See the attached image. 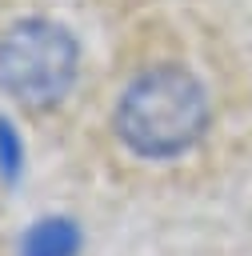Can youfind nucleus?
<instances>
[{
    "instance_id": "obj_1",
    "label": "nucleus",
    "mask_w": 252,
    "mask_h": 256,
    "mask_svg": "<svg viewBox=\"0 0 252 256\" xmlns=\"http://www.w3.org/2000/svg\"><path fill=\"white\" fill-rule=\"evenodd\" d=\"M204 124H208V92L180 64H156L140 72L120 92L116 104L120 140L148 160L180 156L204 136Z\"/></svg>"
},
{
    "instance_id": "obj_2",
    "label": "nucleus",
    "mask_w": 252,
    "mask_h": 256,
    "mask_svg": "<svg viewBox=\"0 0 252 256\" xmlns=\"http://www.w3.org/2000/svg\"><path fill=\"white\" fill-rule=\"evenodd\" d=\"M80 48L56 20L28 16L0 32V88L24 108H52L76 80Z\"/></svg>"
},
{
    "instance_id": "obj_3",
    "label": "nucleus",
    "mask_w": 252,
    "mask_h": 256,
    "mask_svg": "<svg viewBox=\"0 0 252 256\" xmlns=\"http://www.w3.org/2000/svg\"><path fill=\"white\" fill-rule=\"evenodd\" d=\"M80 232L72 220H40L24 236V256H72Z\"/></svg>"
}]
</instances>
